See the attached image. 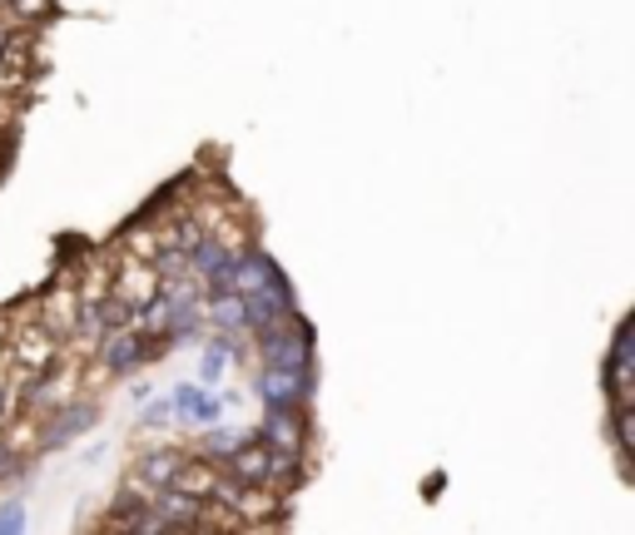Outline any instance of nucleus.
I'll use <instances>...</instances> for the list:
<instances>
[{"instance_id": "nucleus-1", "label": "nucleus", "mask_w": 635, "mask_h": 535, "mask_svg": "<svg viewBox=\"0 0 635 535\" xmlns=\"http://www.w3.org/2000/svg\"><path fill=\"white\" fill-rule=\"evenodd\" d=\"M248 347L259 353L263 367H289V372H308L313 357H318V337H313V322L298 308L273 318L263 332L248 337Z\"/></svg>"}, {"instance_id": "nucleus-2", "label": "nucleus", "mask_w": 635, "mask_h": 535, "mask_svg": "<svg viewBox=\"0 0 635 535\" xmlns=\"http://www.w3.org/2000/svg\"><path fill=\"white\" fill-rule=\"evenodd\" d=\"M85 362H90V353H80V347L66 343V347H60V357H55L40 377H31V382H25L21 407L35 412V417H45V412L75 402L80 387H85Z\"/></svg>"}, {"instance_id": "nucleus-3", "label": "nucleus", "mask_w": 635, "mask_h": 535, "mask_svg": "<svg viewBox=\"0 0 635 535\" xmlns=\"http://www.w3.org/2000/svg\"><path fill=\"white\" fill-rule=\"evenodd\" d=\"M164 353H169V347L154 343V337H144L140 328H115V332H105V337H99L90 357L105 367V377H134L140 367L160 362Z\"/></svg>"}, {"instance_id": "nucleus-4", "label": "nucleus", "mask_w": 635, "mask_h": 535, "mask_svg": "<svg viewBox=\"0 0 635 535\" xmlns=\"http://www.w3.org/2000/svg\"><path fill=\"white\" fill-rule=\"evenodd\" d=\"M601 387H605V402H635V318L631 312L615 322L611 353L601 362Z\"/></svg>"}, {"instance_id": "nucleus-5", "label": "nucleus", "mask_w": 635, "mask_h": 535, "mask_svg": "<svg viewBox=\"0 0 635 535\" xmlns=\"http://www.w3.org/2000/svg\"><path fill=\"white\" fill-rule=\"evenodd\" d=\"M95 421H99L95 396H75V402H66V407L45 412V417H40V451H66L70 441H80Z\"/></svg>"}, {"instance_id": "nucleus-6", "label": "nucleus", "mask_w": 635, "mask_h": 535, "mask_svg": "<svg viewBox=\"0 0 635 535\" xmlns=\"http://www.w3.org/2000/svg\"><path fill=\"white\" fill-rule=\"evenodd\" d=\"M254 437L269 441V447H279V451H298V456H308L313 417H308V407H263V421L254 427Z\"/></svg>"}, {"instance_id": "nucleus-7", "label": "nucleus", "mask_w": 635, "mask_h": 535, "mask_svg": "<svg viewBox=\"0 0 635 535\" xmlns=\"http://www.w3.org/2000/svg\"><path fill=\"white\" fill-rule=\"evenodd\" d=\"M254 387H259L263 407H308L313 392H318V372H289V367H263L259 362V377H254Z\"/></svg>"}, {"instance_id": "nucleus-8", "label": "nucleus", "mask_w": 635, "mask_h": 535, "mask_svg": "<svg viewBox=\"0 0 635 535\" xmlns=\"http://www.w3.org/2000/svg\"><path fill=\"white\" fill-rule=\"evenodd\" d=\"M31 308H35V318H40L45 328L60 337V343H70V337H75V322H80V288H75V278H55L50 288L31 302Z\"/></svg>"}, {"instance_id": "nucleus-9", "label": "nucleus", "mask_w": 635, "mask_h": 535, "mask_svg": "<svg viewBox=\"0 0 635 535\" xmlns=\"http://www.w3.org/2000/svg\"><path fill=\"white\" fill-rule=\"evenodd\" d=\"M174 402V421H184V427H214V421H224V396H214L204 382H174L169 392Z\"/></svg>"}, {"instance_id": "nucleus-10", "label": "nucleus", "mask_w": 635, "mask_h": 535, "mask_svg": "<svg viewBox=\"0 0 635 535\" xmlns=\"http://www.w3.org/2000/svg\"><path fill=\"white\" fill-rule=\"evenodd\" d=\"M605 441L615 451L621 476L631 482L635 476V402H611V412H605Z\"/></svg>"}, {"instance_id": "nucleus-11", "label": "nucleus", "mask_w": 635, "mask_h": 535, "mask_svg": "<svg viewBox=\"0 0 635 535\" xmlns=\"http://www.w3.org/2000/svg\"><path fill=\"white\" fill-rule=\"evenodd\" d=\"M184 456H189L184 447H169V441H160V447H150V451H140V456H134V472H140L144 482L154 486V491H164V486H174V476H179Z\"/></svg>"}, {"instance_id": "nucleus-12", "label": "nucleus", "mask_w": 635, "mask_h": 535, "mask_svg": "<svg viewBox=\"0 0 635 535\" xmlns=\"http://www.w3.org/2000/svg\"><path fill=\"white\" fill-rule=\"evenodd\" d=\"M254 437V431H238V427H224V421H214V427H199V447H195V456H204V461H228L234 456L244 441Z\"/></svg>"}, {"instance_id": "nucleus-13", "label": "nucleus", "mask_w": 635, "mask_h": 535, "mask_svg": "<svg viewBox=\"0 0 635 535\" xmlns=\"http://www.w3.org/2000/svg\"><path fill=\"white\" fill-rule=\"evenodd\" d=\"M0 5H5V15H15V21H25V25H40L60 11V0H0Z\"/></svg>"}, {"instance_id": "nucleus-14", "label": "nucleus", "mask_w": 635, "mask_h": 535, "mask_svg": "<svg viewBox=\"0 0 635 535\" xmlns=\"http://www.w3.org/2000/svg\"><path fill=\"white\" fill-rule=\"evenodd\" d=\"M169 421H174V402H169V396H160V402H150V396H144V412H140V431H144V437L164 431Z\"/></svg>"}, {"instance_id": "nucleus-15", "label": "nucleus", "mask_w": 635, "mask_h": 535, "mask_svg": "<svg viewBox=\"0 0 635 535\" xmlns=\"http://www.w3.org/2000/svg\"><path fill=\"white\" fill-rule=\"evenodd\" d=\"M21 119H25V95H5V90H0V134H11L15 140Z\"/></svg>"}, {"instance_id": "nucleus-16", "label": "nucleus", "mask_w": 635, "mask_h": 535, "mask_svg": "<svg viewBox=\"0 0 635 535\" xmlns=\"http://www.w3.org/2000/svg\"><path fill=\"white\" fill-rule=\"evenodd\" d=\"M25 525H31L25 501H0V535H21Z\"/></svg>"}, {"instance_id": "nucleus-17", "label": "nucleus", "mask_w": 635, "mask_h": 535, "mask_svg": "<svg viewBox=\"0 0 635 535\" xmlns=\"http://www.w3.org/2000/svg\"><path fill=\"white\" fill-rule=\"evenodd\" d=\"M31 80L35 75H21V70H11V64L0 60V90H5V95H25V90H31Z\"/></svg>"}, {"instance_id": "nucleus-18", "label": "nucleus", "mask_w": 635, "mask_h": 535, "mask_svg": "<svg viewBox=\"0 0 635 535\" xmlns=\"http://www.w3.org/2000/svg\"><path fill=\"white\" fill-rule=\"evenodd\" d=\"M442 491H447V476H427V482H422V496H427V501H432V496H442Z\"/></svg>"}]
</instances>
